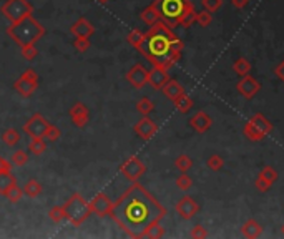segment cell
<instances>
[{
	"label": "cell",
	"instance_id": "cell-46",
	"mask_svg": "<svg viewBox=\"0 0 284 239\" xmlns=\"http://www.w3.org/2000/svg\"><path fill=\"white\" fill-rule=\"evenodd\" d=\"M230 4L233 5L234 8L238 10H242L248 7V4H250V0H230Z\"/></svg>",
	"mask_w": 284,
	"mask_h": 239
},
{
	"label": "cell",
	"instance_id": "cell-27",
	"mask_svg": "<svg viewBox=\"0 0 284 239\" xmlns=\"http://www.w3.org/2000/svg\"><path fill=\"white\" fill-rule=\"evenodd\" d=\"M136 110H138V113H142L143 116H148L150 113L154 110V103L150 100L148 96H143L136 102Z\"/></svg>",
	"mask_w": 284,
	"mask_h": 239
},
{
	"label": "cell",
	"instance_id": "cell-8",
	"mask_svg": "<svg viewBox=\"0 0 284 239\" xmlns=\"http://www.w3.org/2000/svg\"><path fill=\"white\" fill-rule=\"evenodd\" d=\"M120 173L125 176L126 180H130L135 183V181H138L144 173H146V166L143 164V161L138 156H130L120 166Z\"/></svg>",
	"mask_w": 284,
	"mask_h": 239
},
{
	"label": "cell",
	"instance_id": "cell-41",
	"mask_svg": "<svg viewBox=\"0 0 284 239\" xmlns=\"http://www.w3.org/2000/svg\"><path fill=\"white\" fill-rule=\"evenodd\" d=\"M190 238L206 239V238H208V231H206V228H203L201 224H196V226H193V230L190 231Z\"/></svg>",
	"mask_w": 284,
	"mask_h": 239
},
{
	"label": "cell",
	"instance_id": "cell-5",
	"mask_svg": "<svg viewBox=\"0 0 284 239\" xmlns=\"http://www.w3.org/2000/svg\"><path fill=\"white\" fill-rule=\"evenodd\" d=\"M64 210H65V218L74 226H80L82 222H85L88 220V216L92 214L90 202L85 201L84 196L78 193L72 194L70 198L66 200Z\"/></svg>",
	"mask_w": 284,
	"mask_h": 239
},
{
	"label": "cell",
	"instance_id": "cell-36",
	"mask_svg": "<svg viewBox=\"0 0 284 239\" xmlns=\"http://www.w3.org/2000/svg\"><path fill=\"white\" fill-rule=\"evenodd\" d=\"M143 40H144V34L140 32V30H132V32L128 34V44L133 45L135 48H140Z\"/></svg>",
	"mask_w": 284,
	"mask_h": 239
},
{
	"label": "cell",
	"instance_id": "cell-6",
	"mask_svg": "<svg viewBox=\"0 0 284 239\" xmlns=\"http://www.w3.org/2000/svg\"><path fill=\"white\" fill-rule=\"evenodd\" d=\"M272 132V123L262 113H254L242 126V134L250 142H261Z\"/></svg>",
	"mask_w": 284,
	"mask_h": 239
},
{
	"label": "cell",
	"instance_id": "cell-33",
	"mask_svg": "<svg viewBox=\"0 0 284 239\" xmlns=\"http://www.w3.org/2000/svg\"><path fill=\"white\" fill-rule=\"evenodd\" d=\"M206 164H208V168L211 170V171H220V170H223V166H224V160H223V156H221V154H210L208 156V160H206Z\"/></svg>",
	"mask_w": 284,
	"mask_h": 239
},
{
	"label": "cell",
	"instance_id": "cell-43",
	"mask_svg": "<svg viewBox=\"0 0 284 239\" xmlns=\"http://www.w3.org/2000/svg\"><path fill=\"white\" fill-rule=\"evenodd\" d=\"M22 55H24V58H25V60H28V62L35 60V56L38 55L37 46H35V45H27V46H22Z\"/></svg>",
	"mask_w": 284,
	"mask_h": 239
},
{
	"label": "cell",
	"instance_id": "cell-38",
	"mask_svg": "<svg viewBox=\"0 0 284 239\" xmlns=\"http://www.w3.org/2000/svg\"><path fill=\"white\" fill-rule=\"evenodd\" d=\"M28 161V154L24 152V150H18V152H15L12 154V158H10V163H12L14 166H24L27 164Z\"/></svg>",
	"mask_w": 284,
	"mask_h": 239
},
{
	"label": "cell",
	"instance_id": "cell-21",
	"mask_svg": "<svg viewBox=\"0 0 284 239\" xmlns=\"http://www.w3.org/2000/svg\"><path fill=\"white\" fill-rule=\"evenodd\" d=\"M262 234V226L256 220H248L241 228V236L248 239H256Z\"/></svg>",
	"mask_w": 284,
	"mask_h": 239
},
{
	"label": "cell",
	"instance_id": "cell-4",
	"mask_svg": "<svg viewBox=\"0 0 284 239\" xmlns=\"http://www.w3.org/2000/svg\"><path fill=\"white\" fill-rule=\"evenodd\" d=\"M7 34L12 37L20 46L34 45L40 37H44L45 28L35 20L32 15L22 18L17 24H12L7 30Z\"/></svg>",
	"mask_w": 284,
	"mask_h": 239
},
{
	"label": "cell",
	"instance_id": "cell-39",
	"mask_svg": "<svg viewBox=\"0 0 284 239\" xmlns=\"http://www.w3.org/2000/svg\"><path fill=\"white\" fill-rule=\"evenodd\" d=\"M224 0H201V5H203L204 10H208L211 14H216L218 10L223 7Z\"/></svg>",
	"mask_w": 284,
	"mask_h": 239
},
{
	"label": "cell",
	"instance_id": "cell-1",
	"mask_svg": "<svg viewBox=\"0 0 284 239\" xmlns=\"http://www.w3.org/2000/svg\"><path fill=\"white\" fill-rule=\"evenodd\" d=\"M110 216L132 238H143L153 222L162 221L166 210L136 181L113 202Z\"/></svg>",
	"mask_w": 284,
	"mask_h": 239
},
{
	"label": "cell",
	"instance_id": "cell-30",
	"mask_svg": "<svg viewBox=\"0 0 284 239\" xmlns=\"http://www.w3.org/2000/svg\"><path fill=\"white\" fill-rule=\"evenodd\" d=\"M174 166H176L182 173H188V171L193 168V160H191L188 154H180V156L174 160Z\"/></svg>",
	"mask_w": 284,
	"mask_h": 239
},
{
	"label": "cell",
	"instance_id": "cell-44",
	"mask_svg": "<svg viewBox=\"0 0 284 239\" xmlns=\"http://www.w3.org/2000/svg\"><path fill=\"white\" fill-rule=\"evenodd\" d=\"M271 183H268L264 178H261L260 174H258V178L254 180V188L260 191V193H268V191L271 190Z\"/></svg>",
	"mask_w": 284,
	"mask_h": 239
},
{
	"label": "cell",
	"instance_id": "cell-31",
	"mask_svg": "<svg viewBox=\"0 0 284 239\" xmlns=\"http://www.w3.org/2000/svg\"><path fill=\"white\" fill-rule=\"evenodd\" d=\"M260 176L261 178H264L268 183H276L278 178H280V174H278V170L276 168H272V166L270 164H266V166H262V170L260 171Z\"/></svg>",
	"mask_w": 284,
	"mask_h": 239
},
{
	"label": "cell",
	"instance_id": "cell-26",
	"mask_svg": "<svg viewBox=\"0 0 284 239\" xmlns=\"http://www.w3.org/2000/svg\"><path fill=\"white\" fill-rule=\"evenodd\" d=\"M15 183H17V180L10 171H0V194H4Z\"/></svg>",
	"mask_w": 284,
	"mask_h": 239
},
{
	"label": "cell",
	"instance_id": "cell-29",
	"mask_svg": "<svg viewBox=\"0 0 284 239\" xmlns=\"http://www.w3.org/2000/svg\"><path fill=\"white\" fill-rule=\"evenodd\" d=\"M2 142L7 144V146H14V144H17L20 142V133L15 128L5 130L4 134H2Z\"/></svg>",
	"mask_w": 284,
	"mask_h": 239
},
{
	"label": "cell",
	"instance_id": "cell-13",
	"mask_svg": "<svg viewBox=\"0 0 284 239\" xmlns=\"http://www.w3.org/2000/svg\"><path fill=\"white\" fill-rule=\"evenodd\" d=\"M126 80L133 88H143L148 83V70L142 64L133 65L126 74Z\"/></svg>",
	"mask_w": 284,
	"mask_h": 239
},
{
	"label": "cell",
	"instance_id": "cell-37",
	"mask_svg": "<svg viewBox=\"0 0 284 239\" xmlns=\"http://www.w3.org/2000/svg\"><path fill=\"white\" fill-rule=\"evenodd\" d=\"M191 186H193V180L190 178L186 173H182L176 178V188L182 190V191H188L191 190Z\"/></svg>",
	"mask_w": 284,
	"mask_h": 239
},
{
	"label": "cell",
	"instance_id": "cell-40",
	"mask_svg": "<svg viewBox=\"0 0 284 239\" xmlns=\"http://www.w3.org/2000/svg\"><path fill=\"white\" fill-rule=\"evenodd\" d=\"M48 216H50V220L55 221V222H60L62 220H65V210H64V206H55V208H52V210L48 211Z\"/></svg>",
	"mask_w": 284,
	"mask_h": 239
},
{
	"label": "cell",
	"instance_id": "cell-2",
	"mask_svg": "<svg viewBox=\"0 0 284 239\" xmlns=\"http://www.w3.org/2000/svg\"><path fill=\"white\" fill-rule=\"evenodd\" d=\"M183 46V40L173 34L172 27H168L163 20H160L144 34V40L138 50L153 65H162L163 68L168 70L182 60Z\"/></svg>",
	"mask_w": 284,
	"mask_h": 239
},
{
	"label": "cell",
	"instance_id": "cell-3",
	"mask_svg": "<svg viewBox=\"0 0 284 239\" xmlns=\"http://www.w3.org/2000/svg\"><path fill=\"white\" fill-rule=\"evenodd\" d=\"M153 5L156 7L160 18L168 27L174 28L176 25L188 28L194 24L196 10L190 0H154Z\"/></svg>",
	"mask_w": 284,
	"mask_h": 239
},
{
	"label": "cell",
	"instance_id": "cell-14",
	"mask_svg": "<svg viewBox=\"0 0 284 239\" xmlns=\"http://www.w3.org/2000/svg\"><path fill=\"white\" fill-rule=\"evenodd\" d=\"M170 80L168 70L163 68L162 65H153L152 70H148V83L152 85L154 90H162Z\"/></svg>",
	"mask_w": 284,
	"mask_h": 239
},
{
	"label": "cell",
	"instance_id": "cell-45",
	"mask_svg": "<svg viewBox=\"0 0 284 239\" xmlns=\"http://www.w3.org/2000/svg\"><path fill=\"white\" fill-rule=\"evenodd\" d=\"M75 48L80 52V54H84V52L88 50L90 46V38H85V37H76L75 42H74Z\"/></svg>",
	"mask_w": 284,
	"mask_h": 239
},
{
	"label": "cell",
	"instance_id": "cell-24",
	"mask_svg": "<svg viewBox=\"0 0 284 239\" xmlns=\"http://www.w3.org/2000/svg\"><path fill=\"white\" fill-rule=\"evenodd\" d=\"M233 68H234V72L240 76H244V75H248V74H251V64L250 62H248L244 56H238V58L233 62Z\"/></svg>",
	"mask_w": 284,
	"mask_h": 239
},
{
	"label": "cell",
	"instance_id": "cell-18",
	"mask_svg": "<svg viewBox=\"0 0 284 239\" xmlns=\"http://www.w3.org/2000/svg\"><path fill=\"white\" fill-rule=\"evenodd\" d=\"M70 116H72V122H74L75 126L84 128L90 120V112L84 103H75L70 110Z\"/></svg>",
	"mask_w": 284,
	"mask_h": 239
},
{
	"label": "cell",
	"instance_id": "cell-48",
	"mask_svg": "<svg viewBox=\"0 0 284 239\" xmlns=\"http://www.w3.org/2000/svg\"><path fill=\"white\" fill-rule=\"evenodd\" d=\"M10 166H12V163H8L7 160L0 156V171H10Z\"/></svg>",
	"mask_w": 284,
	"mask_h": 239
},
{
	"label": "cell",
	"instance_id": "cell-11",
	"mask_svg": "<svg viewBox=\"0 0 284 239\" xmlns=\"http://www.w3.org/2000/svg\"><path fill=\"white\" fill-rule=\"evenodd\" d=\"M48 124L50 123L45 120V116H42L40 113H35V115L24 124V132L27 133L30 138H44Z\"/></svg>",
	"mask_w": 284,
	"mask_h": 239
},
{
	"label": "cell",
	"instance_id": "cell-9",
	"mask_svg": "<svg viewBox=\"0 0 284 239\" xmlns=\"http://www.w3.org/2000/svg\"><path fill=\"white\" fill-rule=\"evenodd\" d=\"M37 85H38V75L35 74L34 70H27L25 74L20 76V78L15 82V92H18L22 96H32L34 92L37 90Z\"/></svg>",
	"mask_w": 284,
	"mask_h": 239
},
{
	"label": "cell",
	"instance_id": "cell-10",
	"mask_svg": "<svg viewBox=\"0 0 284 239\" xmlns=\"http://www.w3.org/2000/svg\"><path fill=\"white\" fill-rule=\"evenodd\" d=\"M236 90L238 93L244 98V100H252L261 90V82H258L254 76H251L250 74L241 76L236 83Z\"/></svg>",
	"mask_w": 284,
	"mask_h": 239
},
{
	"label": "cell",
	"instance_id": "cell-12",
	"mask_svg": "<svg viewBox=\"0 0 284 239\" xmlns=\"http://www.w3.org/2000/svg\"><path fill=\"white\" fill-rule=\"evenodd\" d=\"M176 212L180 214V218L184 221H188V220H193V218L198 214V211H200V204L196 202L191 196L188 194H184L183 198H180V201L176 202Z\"/></svg>",
	"mask_w": 284,
	"mask_h": 239
},
{
	"label": "cell",
	"instance_id": "cell-35",
	"mask_svg": "<svg viewBox=\"0 0 284 239\" xmlns=\"http://www.w3.org/2000/svg\"><path fill=\"white\" fill-rule=\"evenodd\" d=\"M28 150L32 154H42L47 150V143L44 142V138H32V142L28 144Z\"/></svg>",
	"mask_w": 284,
	"mask_h": 239
},
{
	"label": "cell",
	"instance_id": "cell-28",
	"mask_svg": "<svg viewBox=\"0 0 284 239\" xmlns=\"http://www.w3.org/2000/svg\"><path fill=\"white\" fill-rule=\"evenodd\" d=\"M194 24H198L201 28H206L213 24V14L208 12V10H201V12H196V18Z\"/></svg>",
	"mask_w": 284,
	"mask_h": 239
},
{
	"label": "cell",
	"instance_id": "cell-7",
	"mask_svg": "<svg viewBox=\"0 0 284 239\" xmlns=\"http://www.w3.org/2000/svg\"><path fill=\"white\" fill-rule=\"evenodd\" d=\"M2 14L12 24H17L22 18L32 15V5L27 0H7L2 5Z\"/></svg>",
	"mask_w": 284,
	"mask_h": 239
},
{
	"label": "cell",
	"instance_id": "cell-47",
	"mask_svg": "<svg viewBox=\"0 0 284 239\" xmlns=\"http://www.w3.org/2000/svg\"><path fill=\"white\" fill-rule=\"evenodd\" d=\"M274 75L280 78L282 83H284V60L281 62V64H278L276 65V68H274Z\"/></svg>",
	"mask_w": 284,
	"mask_h": 239
},
{
	"label": "cell",
	"instance_id": "cell-42",
	"mask_svg": "<svg viewBox=\"0 0 284 239\" xmlns=\"http://www.w3.org/2000/svg\"><path fill=\"white\" fill-rule=\"evenodd\" d=\"M60 134H62V132L55 126V124H48V128H47V132H45L44 138L48 140V142H56V140L60 138Z\"/></svg>",
	"mask_w": 284,
	"mask_h": 239
},
{
	"label": "cell",
	"instance_id": "cell-32",
	"mask_svg": "<svg viewBox=\"0 0 284 239\" xmlns=\"http://www.w3.org/2000/svg\"><path fill=\"white\" fill-rule=\"evenodd\" d=\"M4 196H5V198H7L10 202H18L20 200H22V196H24V190L18 188L17 183H15V184L10 186L7 191H5Z\"/></svg>",
	"mask_w": 284,
	"mask_h": 239
},
{
	"label": "cell",
	"instance_id": "cell-34",
	"mask_svg": "<svg viewBox=\"0 0 284 239\" xmlns=\"http://www.w3.org/2000/svg\"><path fill=\"white\" fill-rule=\"evenodd\" d=\"M163 236H164V230H163V226L160 224V221L153 222V224L150 226L143 234V238H150V239H158V238H163Z\"/></svg>",
	"mask_w": 284,
	"mask_h": 239
},
{
	"label": "cell",
	"instance_id": "cell-17",
	"mask_svg": "<svg viewBox=\"0 0 284 239\" xmlns=\"http://www.w3.org/2000/svg\"><path fill=\"white\" fill-rule=\"evenodd\" d=\"M112 206H113L112 200L108 198L106 194H103V193H98V194L95 196V198H94V201L90 202V210H92V212H94V214H96V216H100V218L106 216V214H110Z\"/></svg>",
	"mask_w": 284,
	"mask_h": 239
},
{
	"label": "cell",
	"instance_id": "cell-19",
	"mask_svg": "<svg viewBox=\"0 0 284 239\" xmlns=\"http://www.w3.org/2000/svg\"><path fill=\"white\" fill-rule=\"evenodd\" d=\"M70 32L75 35V37H85V38H90V35H94L95 28L86 18H78L76 22L72 25Z\"/></svg>",
	"mask_w": 284,
	"mask_h": 239
},
{
	"label": "cell",
	"instance_id": "cell-49",
	"mask_svg": "<svg viewBox=\"0 0 284 239\" xmlns=\"http://www.w3.org/2000/svg\"><path fill=\"white\" fill-rule=\"evenodd\" d=\"M281 234H282V236H284V224H282V226H281Z\"/></svg>",
	"mask_w": 284,
	"mask_h": 239
},
{
	"label": "cell",
	"instance_id": "cell-22",
	"mask_svg": "<svg viewBox=\"0 0 284 239\" xmlns=\"http://www.w3.org/2000/svg\"><path fill=\"white\" fill-rule=\"evenodd\" d=\"M140 17H142V20H143L144 24L150 25V27H152V25H154L156 22H160V20H162V18H160V14H158L156 7H154L153 4L150 5V7H146V8L143 10Z\"/></svg>",
	"mask_w": 284,
	"mask_h": 239
},
{
	"label": "cell",
	"instance_id": "cell-23",
	"mask_svg": "<svg viewBox=\"0 0 284 239\" xmlns=\"http://www.w3.org/2000/svg\"><path fill=\"white\" fill-rule=\"evenodd\" d=\"M22 190H24V194H27L28 198H37V196L42 194V191H44L42 184H40L37 180H28Z\"/></svg>",
	"mask_w": 284,
	"mask_h": 239
},
{
	"label": "cell",
	"instance_id": "cell-20",
	"mask_svg": "<svg viewBox=\"0 0 284 239\" xmlns=\"http://www.w3.org/2000/svg\"><path fill=\"white\" fill-rule=\"evenodd\" d=\"M162 92H163V95L166 96L168 100H172V102H174L176 98H180L182 95H184V93H186V92H184V86L182 85V83L176 82V80H172V78L166 82V85L162 88Z\"/></svg>",
	"mask_w": 284,
	"mask_h": 239
},
{
	"label": "cell",
	"instance_id": "cell-25",
	"mask_svg": "<svg viewBox=\"0 0 284 239\" xmlns=\"http://www.w3.org/2000/svg\"><path fill=\"white\" fill-rule=\"evenodd\" d=\"M173 103H174V108H176L180 113H183V115H184V113H188L191 108H193V100H191L186 93H184V95H182L180 98H176V100H174Z\"/></svg>",
	"mask_w": 284,
	"mask_h": 239
},
{
	"label": "cell",
	"instance_id": "cell-15",
	"mask_svg": "<svg viewBox=\"0 0 284 239\" xmlns=\"http://www.w3.org/2000/svg\"><path fill=\"white\" fill-rule=\"evenodd\" d=\"M156 132H158L156 123H154L153 120L148 118V116H143L140 122L135 124V133L143 140V142H148V140H152L154 134H156Z\"/></svg>",
	"mask_w": 284,
	"mask_h": 239
},
{
	"label": "cell",
	"instance_id": "cell-16",
	"mask_svg": "<svg viewBox=\"0 0 284 239\" xmlns=\"http://www.w3.org/2000/svg\"><path fill=\"white\" fill-rule=\"evenodd\" d=\"M190 126L193 128L196 133L203 134L213 126V118H211L206 112H196L194 115L190 118Z\"/></svg>",
	"mask_w": 284,
	"mask_h": 239
}]
</instances>
